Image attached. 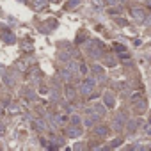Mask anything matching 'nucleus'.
Masks as SVG:
<instances>
[{"label":"nucleus","mask_w":151,"mask_h":151,"mask_svg":"<svg viewBox=\"0 0 151 151\" xmlns=\"http://www.w3.org/2000/svg\"><path fill=\"white\" fill-rule=\"evenodd\" d=\"M87 50H89V55L93 59H101L103 57V46L100 41H89L87 43Z\"/></svg>","instance_id":"nucleus-1"},{"label":"nucleus","mask_w":151,"mask_h":151,"mask_svg":"<svg viewBox=\"0 0 151 151\" xmlns=\"http://www.w3.org/2000/svg\"><path fill=\"white\" fill-rule=\"evenodd\" d=\"M94 87H96V78L94 77H87L84 80V84L80 86V93L84 96H91V93L94 91Z\"/></svg>","instance_id":"nucleus-2"},{"label":"nucleus","mask_w":151,"mask_h":151,"mask_svg":"<svg viewBox=\"0 0 151 151\" xmlns=\"http://www.w3.org/2000/svg\"><path fill=\"white\" fill-rule=\"evenodd\" d=\"M123 126H126V116H124V112H117L116 117H114V121H112V128L116 132H121Z\"/></svg>","instance_id":"nucleus-3"},{"label":"nucleus","mask_w":151,"mask_h":151,"mask_svg":"<svg viewBox=\"0 0 151 151\" xmlns=\"http://www.w3.org/2000/svg\"><path fill=\"white\" fill-rule=\"evenodd\" d=\"M64 133H66V137H69V139H77V137L82 135V128H80V124H73V126L66 128Z\"/></svg>","instance_id":"nucleus-4"},{"label":"nucleus","mask_w":151,"mask_h":151,"mask_svg":"<svg viewBox=\"0 0 151 151\" xmlns=\"http://www.w3.org/2000/svg\"><path fill=\"white\" fill-rule=\"evenodd\" d=\"M103 103L107 109H114L116 107V98H114V93L112 91H105L103 93Z\"/></svg>","instance_id":"nucleus-5"},{"label":"nucleus","mask_w":151,"mask_h":151,"mask_svg":"<svg viewBox=\"0 0 151 151\" xmlns=\"http://www.w3.org/2000/svg\"><path fill=\"white\" fill-rule=\"evenodd\" d=\"M132 18L135 22H144L146 20V11L144 9H132Z\"/></svg>","instance_id":"nucleus-6"},{"label":"nucleus","mask_w":151,"mask_h":151,"mask_svg":"<svg viewBox=\"0 0 151 151\" xmlns=\"http://www.w3.org/2000/svg\"><path fill=\"white\" fill-rule=\"evenodd\" d=\"M146 109H147L146 100H137V101H135V105H133V110H135L137 114H144V112H146Z\"/></svg>","instance_id":"nucleus-7"},{"label":"nucleus","mask_w":151,"mask_h":151,"mask_svg":"<svg viewBox=\"0 0 151 151\" xmlns=\"http://www.w3.org/2000/svg\"><path fill=\"white\" fill-rule=\"evenodd\" d=\"M93 130H94V135L96 137H107L109 135V126H105V124H100V126H96Z\"/></svg>","instance_id":"nucleus-8"},{"label":"nucleus","mask_w":151,"mask_h":151,"mask_svg":"<svg viewBox=\"0 0 151 151\" xmlns=\"http://www.w3.org/2000/svg\"><path fill=\"white\" fill-rule=\"evenodd\" d=\"M126 128H128V132L139 130L140 128V119H130V121H126Z\"/></svg>","instance_id":"nucleus-9"},{"label":"nucleus","mask_w":151,"mask_h":151,"mask_svg":"<svg viewBox=\"0 0 151 151\" xmlns=\"http://www.w3.org/2000/svg\"><path fill=\"white\" fill-rule=\"evenodd\" d=\"M66 68L73 73V75H78L80 71H78V62H75V60H68L66 62Z\"/></svg>","instance_id":"nucleus-10"},{"label":"nucleus","mask_w":151,"mask_h":151,"mask_svg":"<svg viewBox=\"0 0 151 151\" xmlns=\"http://www.w3.org/2000/svg\"><path fill=\"white\" fill-rule=\"evenodd\" d=\"M36 128L39 132H45V130H48V123L45 119H36Z\"/></svg>","instance_id":"nucleus-11"},{"label":"nucleus","mask_w":151,"mask_h":151,"mask_svg":"<svg viewBox=\"0 0 151 151\" xmlns=\"http://www.w3.org/2000/svg\"><path fill=\"white\" fill-rule=\"evenodd\" d=\"M53 121H55V124H59V126H64V124H66V121H68V117H66V116H60V114H57V116H53Z\"/></svg>","instance_id":"nucleus-12"},{"label":"nucleus","mask_w":151,"mask_h":151,"mask_svg":"<svg viewBox=\"0 0 151 151\" xmlns=\"http://www.w3.org/2000/svg\"><path fill=\"white\" fill-rule=\"evenodd\" d=\"M73 77H75V75H73V73H71V71H69L68 68L60 71V78H62V80H71Z\"/></svg>","instance_id":"nucleus-13"},{"label":"nucleus","mask_w":151,"mask_h":151,"mask_svg":"<svg viewBox=\"0 0 151 151\" xmlns=\"http://www.w3.org/2000/svg\"><path fill=\"white\" fill-rule=\"evenodd\" d=\"M75 94H77V91H75L71 86H66V100H73Z\"/></svg>","instance_id":"nucleus-14"},{"label":"nucleus","mask_w":151,"mask_h":151,"mask_svg":"<svg viewBox=\"0 0 151 151\" xmlns=\"http://www.w3.org/2000/svg\"><path fill=\"white\" fill-rule=\"evenodd\" d=\"M80 2H82V0H68V2H66V9L77 7V6H80Z\"/></svg>","instance_id":"nucleus-15"},{"label":"nucleus","mask_w":151,"mask_h":151,"mask_svg":"<svg viewBox=\"0 0 151 151\" xmlns=\"http://www.w3.org/2000/svg\"><path fill=\"white\" fill-rule=\"evenodd\" d=\"M4 82L7 86H14V77H11L9 73H4Z\"/></svg>","instance_id":"nucleus-16"},{"label":"nucleus","mask_w":151,"mask_h":151,"mask_svg":"<svg viewBox=\"0 0 151 151\" xmlns=\"http://www.w3.org/2000/svg\"><path fill=\"white\" fill-rule=\"evenodd\" d=\"M4 39H6V43H9V45L16 41V37H14V34H11V32H6V34H4Z\"/></svg>","instance_id":"nucleus-17"},{"label":"nucleus","mask_w":151,"mask_h":151,"mask_svg":"<svg viewBox=\"0 0 151 151\" xmlns=\"http://www.w3.org/2000/svg\"><path fill=\"white\" fill-rule=\"evenodd\" d=\"M93 71L98 75V78H100V80H103V78H105V75H103V69H101L100 66H94V69H93Z\"/></svg>","instance_id":"nucleus-18"},{"label":"nucleus","mask_w":151,"mask_h":151,"mask_svg":"<svg viewBox=\"0 0 151 151\" xmlns=\"http://www.w3.org/2000/svg\"><path fill=\"white\" fill-rule=\"evenodd\" d=\"M116 64H117V62H116V60H114L110 55H109V57H105V66H109V68H114Z\"/></svg>","instance_id":"nucleus-19"},{"label":"nucleus","mask_w":151,"mask_h":151,"mask_svg":"<svg viewBox=\"0 0 151 151\" xmlns=\"http://www.w3.org/2000/svg\"><path fill=\"white\" fill-rule=\"evenodd\" d=\"M59 96H60V94H59V91H57V89H52V91H50V100H52V101H57V100H59Z\"/></svg>","instance_id":"nucleus-20"},{"label":"nucleus","mask_w":151,"mask_h":151,"mask_svg":"<svg viewBox=\"0 0 151 151\" xmlns=\"http://www.w3.org/2000/svg\"><path fill=\"white\" fill-rule=\"evenodd\" d=\"M78 71H80V75H87V73H89V71H87V64L80 62V64H78Z\"/></svg>","instance_id":"nucleus-21"},{"label":"nucleus","mask_w":151,"mask_h":151,"mask_svg":"<svg viewBox=\"0 0 151 151\" xmlns=\"http://www.w3.org/2000/svg\"><path fill=\"white\" fill-rule=\"evenodd\" d=\"M52 140L55 142V147H57V146H62V144H64V139H60V137H53V135H52Z\"/></svg>","instance_id":"nucleus-22"},{"label":"nucleus","mask_w":151,"mask_h":151,"mask_svg":"<svg viewBox=\"0 0 151 151\" xmlns=\"http://www.w3.org/2000/svg\"><path fill=\"white\" fill-rule=\"evenodd\" d=\"M94 110H96L100 116H103V114H105V107H101V105H94Z\"/></svg>","instance_id":"nucleus-23"},{"label":"nucleus","mask_w":151,"mask_h":151,"mask_svg":"<svg viewBox=\"0 0 151 151\" xmlns=\"http://www.w3.org/2000/svg\"><path fill=\"white\" fill-rule=\"evenodd\" d=\"M71 123H73V124H80V123H82L80 116H71Z\"/></svg>","instance_id":"nucleus-24"},{"label":"nucleus","mask_w":151,"mask_h":151,"mask_svg":"<svg viewBox=\"0 0 151 151\" xmlns=\"http://www.w3.org/2000/svg\"><path fill=\"white\" fill-rule=\"evenodd\" d=\"M94 123H96V121H94V119H93V117H87V119H86V121H84V124H86V126H93V124H94Z\"/></svg>","instance_id":"nucleus-25"},{"label":"nucleus","mask_w":151,"mask_h":151,"mask_svg":"<svg viewBox=\"0 0 151 151\" xmlns=\"http://www.w3.org/2000/svg\"><path fill=\"white\" fill-rule=\"evenodd\" d=\"M121 142H123V140H121V139H116V140H114V142H112V144H110V147H117V146H119V144H121Z\"/></svg>","instance_id":"nucleus-26"},{"label":"nucleus","mask_w":151,"mask_h":151,"mask_svg":"<svg viewBox=\"0 0 151 151\" xmlns=\"http://www.w3.org/2000/svg\"><path fill=\"white\" fill-rule=\"evenodd\" d=\"M105 2H107V6H110V7H112V6H116V4H117V0H105Z\"/></svg>","instance_id":"nucleus-27"},{"label":"nucleus","mask_w":151,"mask_h":151,"mask_svg":"<svg viewBox=\"0 0 151 151\" xmlns=\"http://www.w3.org/2000/svg\"><path fill=\"white\" fill-rule=\"evenodd\" d=\"M27 98H29V100H34V98H36V94H34L32 91H27Z\"/></svg>","instance_id":"nucleus-28"},{"label":"nucleus","mask_w":151,"mask_h":151,"mask_svg":"<svg viewBox=\"0 0 151 151\" xmlns=\"http://www.w3.org/2000/svg\"><path fill=\"white\" fill-rule=\"evenodd\" d=\"M116 50H117V52H126L124 46H121V45H116Z\"/></svg>","instance_id":"nucleus-29"},{"label":"nucleus","mask_w":151,"mask_h":151,"mask_svg":"<svg viewBox=\"0 0 151 151\" xmlns=\"http://www.w3.org/2000/svg\"><path fill=\"white\" fill-rule=\"evenodd\" d=\"M0 132H4V124L2 123H0Z\"/></svg>","instance_id":"nucleus-30"},{"label":"nucleus","mask_w":151,"mask_h":151,"mask_svg":"<svg viewBox=\"0 0 151 151\" xmlns=\"http://www.w3.org/2000/svg\"><path fill=\"white\" fill-rule=\"evenodd\" d=\"M45 2V0H36V4H43Z\"/></svg>","instance_id":"nucleus-31"}]
</instances>
